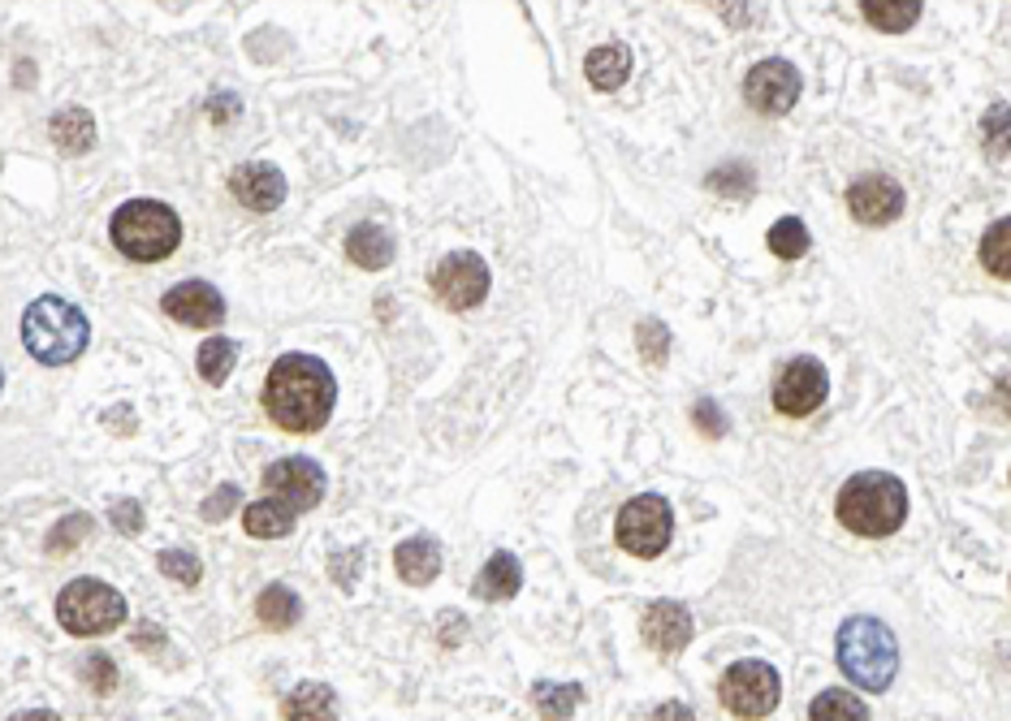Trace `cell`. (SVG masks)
Instances as JSON below:
<instances>
[{
    "instance_id": "obj_23",
    "label": "cell",
    "mask_w": 1011,
    "mask_h": 721,
    "mask_svg": "<svg viewBox=\"0 0 1011 721\" xmlns=\"http://www.w3.org/2000/svg\"><path fill=\"white\" fill-rule=\"evenodd\" d=\"M243 527H246V536L277 540V536H290V531H294V510L282 506L277 497H269V501H251V506L243 510Z\"/></svg>"
},
{
    "instance_id": "obj_20",
    "label": "cell",
    "mask_w": 1011,
    "mask_h": 721,
    "mask_svg": "<svg viewBox=\"0 0 1011 721\" xmlns=\"http://www.w3.org/2000/svg\"><path fill=\"white\" fill-rule=\"evenodd\" d=\"M584 74H588V82H593L597 91H618L623 82L631 79V52H627L623 43H606V48L588 52Z\"/></svg>"
},
{
    "instance_id": "obj_36",
    "label": "cell",
    "mask_w": 1011,
    "mask_h": 721,
    "mask_svg": "<svg viewBox=\"0 0 1011 721\" xmlns=\"http://www.w3.org/2000/svg\"><path fill=\"white\" fill-rule=\"evenodd\" d=\"M636 337H640V355H645V363H666V355H670V333H666V324L661 321H640V328H636Z\"/></svg>"
},
{
    "instance_id": "obj_31",
    "label": "cell",
    "mask_w": 1011,
    "mask_h": 721,
    "mask_svg": "<svg viewBox=\"0 0 1011 721\" xmlns=\"http://www.w3.org/2000/svg\"><path fill=\"white\" fill-rule=\"evenodd\" d=\"M705 186H709L714 195H722V200H752L757 177H752L748 164H722V169H714V173L705 177Z\"/></svg>"
},
{
    "instance_id": "obj_26",
    "label": "cell",
    "mask_w": 1011,
    "mask_h": 721,
    "mask_svg": "<svg viewBox=\"0 0 1011 721\" xmlns=\"http://www.w3.org/2000/svg\"><path fill=\"white\" fill-rule=\"evenodd\" d=\"M981 264H985V273H994L999 281H1011V216L994 221L981 234Z\"/></svg>"
},
{
    "instance_id": "obj_16",
    "label": "cell",
    "mask_w": 1011,
    "mask_h": 721,
    "mask_svg": "<svg viewBox=\"0 0 1011 721\" xmlns=\"http://www.w3.org/2000/svg\"><path fill=\"white\" fill-rule=\"evenodd\" d=\"M230 191L251 212H277L285 203V177L273 164H239L230 177Z\"/></svg>"
},
{
    "instance_id": "obj_10",
    "label": "cell",
    "mask_w": 1011,
    "mask_h": 721,
    "mask_svg": "<svg viewBox=\"0 0 1011 721\" xmlns=\"http://www.w3.org/2000/svg\"><path fill=\"white\" fill-rule=\"evenodd\" d=\"M433 294L442 298L449 312L481 307L488 294V264L476 251H449L442 264L433 268Z\"/></svg>"
},
{
    "instance_id": "obj_25",
    "label": "cell",
    "mask_w": 1011,
    "mask_h": 721,
    "mask_svg": "<svg viewBox=\"0 0 1011 721\" xmlns=\"http://www.w3.org/2000/svg\"><path fill=\"white\" fill-rule=\"evenodd\" d=\"M860 13H865L878 31L899 35V31H908V27L921 18V0H865Z\"/></svg>"
},
{
    "instance_id": "obj_4",
    "label": "cell",
    "mask_w": 1011,
    "mask_h": 721,
    "mask_svg": "<svg viewBox=\"0 0 1011 721\" xmlns=\"http://www.w3.org/2000/svg\"><path fill=\"white\" fill-rule=\"evenodd\" d=\"M835 652H839V670L873 695L887 691L899 674V643L887 622H878V618H848L839 627Z\"/></svg>"
},
{
    "instance_id": "obj_41",
    "label": "cell",
    "mask_w": 1011,
    "mask_h": 721,
    "mask_svg": "<svg viewBox=\"0 0 1011 721\" xmlns=\"http://www.w3.org/2000/svg\"><path fill=\"white\" fill-rule=\"evenodd\" d=\"M653 721H696V713H691L688 704H679V700H670V704H661L657 713H653Z\"/></svg>"
},
{
    "instance_id": "obj_33",
    "label": "cell",
    "mask_w": 1011,
    "mask_h": 721,
    "mask_svg": "<svg viewBox=\"0 0 1011 721\" xmlns=\"http://www.w3.org/2000/svg\"><path fill=\"white\" fill-rule=\"evenodd\" d=\"M87 536H91V519H87V515H65V519L48 531V554L61 558V554H70V549H74L79 540H87Z\"/></svg>"
},
{
    "instance_id": "obj_37",
    "label": "cell",
    "mask_w": 1011,
    "mask_h": 721,
    "mask_svg": "<svg viewBox=\"0 0 1011 721\" xmlns=\"http://www.w3.org/2000/svg\"><path fill=\"white\" fill-rule=\"evenodd\" d=\"M691 424H696V428H700L709 441H722V437L730 433V424H727V415H722V406H718V402H709V398L691 406Z\"/></svg>"
},
{
    "instance_id": "obj_38",
    "label": "cell",
    "mask_w": 1011,
    "mask_h": 721,
    "mask_svg": "<svg viewBox=\"0 0 1011 721\" xmlns=\"http://www.w3.org/2000/svg\"><path fill=\"white\" fill-rule=\"evenodd\" d=\"M239 501H243V492H239V488H234V484H225V488H221V492H212V497H208V501H203V510H200V515H203V519H208V522H221V519H225V515H230V510H234V506H239Z\"/></svg>"
},
{
    "instance_id": "obj_8",
    "label": "cell",
    "mask_w": 1011,
    "mask_h": 721,
    "mask_svg": "<svg viewBox=\"0 0 1011 721\" xmlns=\"http://www.w3.org/2000/svg\"><path fill=\"white\" fill-rule=\"evenodd\" d=\"M718 700L739 721H761L778 709L782 679H778V670L769 661H735L722 674V682H718Z\"/></svg>"
},
{
    "instance_id": "obj_32",
    "label": "cell",
    "mask_w": 1011,
    "mask_h": 721,
    "mask_svg": "<svg viewBox=\"0 0 1011 721\" xmlns=\"http://www.w3.org/2000/svg\"><path fill=\"white\" fill-rule=\"evenodd\" d=\"M532 700H536V709H540V718H545V721H567L570 713H575V704H579V687H558V682H536Z\"/></svg>"
},
{
    "instance_id": "obj_19",
    "label": "cell",
    "mask_w": 1011,
    "mask_h": 721,
    "mask_svg": "<svg viewBox=\"0 0 1011 721\" xmlns=\"http://www.w3.org/2000/svg\"><path fill=\"white\" fill-rule=\"evenodd\" d=\"M282 721H337V700L321 682H299L285 695Z\"/></svg>"
},
{
    "instance_id": "obj_18",
    "label": "cell",
    "mask_w": 1011,
    "mask_h": 721,
    "mask_svg": "<svg viewBox=\"0 0 1011 721\" xmlns=\"http://www.w3.org/2000/svg\"><path fill=\"white\" fill-rule=\"evenodd\" d=\"M524 583V566L515 554H493L476 575V597L481 601H510Z\"/></svg>"
},
{
    "instance_id": "obj_1",
    "label": "cell",
    "mask_w": 1011,
    "mask_h": 721,
    "mask_svg": "<svg viewBox=\"0 0 1011 721\" xmlns=\"http://www.w3.org/2000/svg\"><path fill=\"white\" fill-rule=\"evenodd\" d=\"M337 402V380L316 355H282L264 385V410L285 433H321Z\"/></svg>"
},
{
    "instance_id": "obj_42",
    "label": "cell",
    "mask_w": 1011,
    "mask_h": 721,
    "mask_svg": "<svg viewBox=\"0 0 1011 721\" xmlns=\"http://www.w3.org/2000/svg\"><path fill=\"white\" fill-rule=\"evenodd\" d=\"M718 13H722L727 22H748V18H757L761 9H718Z\"/></svg>"
},
{
    "instance_id": "obj_12",
    "label": "cell",
    "mask_w": 1011,
    "mask_h": 721,
    "mask_svg": "<svg viewBox=\"0 0 1011 721\" xmlns=\"http://www.w3.org/2000/svg\"><path fill=\"white\" fill-rule=\"evenodd\" d=\"M264 488H269L282 506H290V510L299 515V510L321 506L324 471L312 463V458H282V463H269V467H264Z\"/></svg>"
},
{
    "instance_id": "obj_13",
    "label": "cell",
    "mask_w": 1011,
    "mask_h": 721,
    "mask_svg": "<svg viewBox=\"0 0 1011 721\" xmlns=\"http://www.w3.org/2000/svg\"><path fill=\"white\" fill-rule=\"evenodd\" d=\"M848 212L860 225H890L903 212V186L887 173H869V177L851 182Z\"/></svg>"
},
{
    "instance_id": "obj_2",
    "label": "cell",
    "mask_w": 1011,
    "mask_h": 721,
    "mask_svg": "<svg viewBox=\"0 0 1011 721\" xmlns=\"http://www.w3.org/2000/svg\"><path fill=\"white\" fill-rule=\"evenodd\" d=\"M835 510L856 536H890L908 519V488L890 471H860L839 488Z\"/></svg>"
},
{
    "instance_id": "obj_28",
    "label": "cell",
    "mask_w": 1011,
    "mask_h": 721,
    "mask_svg": "<svg viewBox=\"0 0 1011 721\" xmlns=\"http://www.w3.org/2000/svg\"><path fill=\"white\" fill-rule=\"evenodd\" d=\"M809 721H869V709H865L860 695L835 687V691H821V695L812 700Z\"/></svg>"
},
{
    "instance_id": "obj_11",
    "label": "cell",
    "mask_w": 1011,
    "mask_h": 721,
    "mask_svg": "<svg viewBox=\"0 0 1011 721\" xmlns=\"http://www.w3.org/2000/svg\"><path fill=\"white\" fill-rule=\"evenodd\" d=\"M826 394H830L826 367L817 359H809V355H800V359H791L782 367V376L774 385V406L782 415H791V419H805V415H812L826 402Z\"/></svg>"
},
{
    "instance_id": "obj_3",
    "label": "cell",
    "mask_w": 1011,
    "mask_h": 721,
    "mask_svg": "<svg viewBox=\"0 0 1011 721\" xmlns=\"http://www.w3.org/2000/svg\"><path fill=\"white\" fill-rule=\"evenodd\" d=\"M22 342L31 351V359L43 363V367H65L74 363L87 351L91 342V324L82 316L74 303L57 298V294H43L27 307L22 316Z\"/></svg>"
},
{
    "instance_id": "obj_14",
    "label": "cell",
    "mask_w": 1011,
    "mask_h": 721,
    "mask_svg": "<svg viewBox=\"0 0 1011 721\" xmlns=\"http://www.w3.org/2000/svg\"><path fill=\"white\" fill-rule=\"evenodd\" d=\"M164 316L186 328H212V324L225 321V298L216 294V285L208 281H182L164 294Z\"/></svg>"
},
{
    "instance_id": "obj_21",
    "label": "cell",
    "mask_w": 1011,
    "mask_h": 721,
    "mask_svg": "<svg viewBox=\"0 0 1011 721\" xmlns=\"http://www.w3.org/2000/svg\"><path fill=\"white\" fill-rule=\"evenodd\" d=\"M346 255H351L360 268H367V273H381V268L394 260V238H390L381 225H355V230L346 234Z\"/></svg>"
},
{
    "instance_id": "obj_9",
    "label": "cell",
    "mask_w": 1011,
    "mask_h": 721,
    "mask_svg": "<svg viewBox=\"0 0 1011 721\" xmlns=\"http://www.w3.org/2000/svg\"><path fill=\"white\" fill-rule=\"evenodd\" d=\"M800 91H805V79H800V70L791 65V61H757L752 70H748V79H744V100H748V109L752 113H761V118H782V113H791L796 109V100H800Z\"/></svg>"
},
{
    "instance_id": "obj_40",
    "label": "cell",
    "mask_w": 1011,
    "mask_h": 721,
    "mask_svg": "<svg viewBox=\"0 0 1011 721\" xmlns=\"http://www.w3.org/2000/svg\"><path fill=\"white\" fill-rule=\"evenodd\" d=\"M990 402H994V406H999V410L1011 419V372H1003V376L994 380V394H990Z\"/></svg>"
},
{
    "instance_id": "obj_24",
    "label": "cell",
    "mask_w": 1011,
    "mask_h": 721,
    "mask_svg": "<svg viewBox=\"0 0 1011 721\" xmlns=\"http://www.w3.org/2000/svg\"><path fill=\"white\" fill-rule=\"evenodd\" d=\"M255 618H260L269 631H290V627L303 618V601H299L285 583H273V588H264V592H260V601H255Z\"/></svg>"
},
{
    "instance_id": "obj_15",
    "label": "cell",
    "mask_w": 1011,
    "mask_h": 721,
    "mask_svg": "<svg viewBox=\"0 0 1011 721\" xmlns=\"http://www.w3.org/2000/svg\"><path fill=\"white\" fill-rule=\"evenodd\" d=\"M640 631H645L648 648H657V652L675 657V652H684V648L691 643V636H696V622H691V613L679 601H653L645 609Z\"/></svg>"
},
{
    "instance_id": "obj_29",
    "label": "cell",
    "mask_w": 1011,
    "mask_h": 721,
    "mask_svg": "<svg viewBox=\"0 0 1011 721\" xmlns=\"http://www.w3.org/2000/svg\"><path fill=\"white\" fill-rule=\"evenodd\" d=\"M981 143L990 161H1011V104H994L981 118Z\"/></svg>"
},
{
    "instance_id": "obj_35",
    "label": "cell",
    "mask_w": 1011,
    "mask_h": 721,
    "mask_svg": "<svg viewBox=\"0 0 1011 721\" xmlns=\"http://www.w3.org/2000/svg\"><path fill=\"white\" fill-rule=\"evenodd\" d=\"M161 570L169 575V579H178V583H186V588H195L203 575V566L195 554H186V549H164L161 554Z\"/></svg>"
},
{
    "instance_id": "obj_6",
    "label": "cell",
    "mask_w": 1011,
    "mask_h": 721,
    "mask_svg": "<svg viewBox=\"0 0 1011 721\" xmlns=\"http://www.w3.org/2000/svg\"><path fill=\"white\" fill-rule=\"evenodd\" d=\"M57 618H61V627L70 636H104V631L122 627L125 597L118 588L100 583V579H74L57 597Z\"/></svg>"
},
{
    "instance_id": "obj_22",
    "label": "cell",
    "mask_w": 1011,
    "mask_h": 721,
    "mask_svg": "<svg viewBox=\"0 0 1011 721\" xmlns=\"http://www.w3.org/2000/svg\"><path fill=\"white\" fill-rule=\"evenodd\" d=\"M48 130H52V143L61 152H70V156H82V152L95 148V121H91L87 109H61Z\"/></svg>"
},
{
    "instance_id": "obj_17",
    "label": "cell",
    "mask_w": 1011,
    "mask_h": 721,
    "mask_svg": "<svg viewBox=\"0 0 1011 721\" xmlns=\"http://www.w3.org/2000/svg\"><path fill=\"white\" fill-rule=\"evenodd\" d=\"M394 570H398L403 583H415V588L433 583L442 575V549H437V540L433 536H411V540H403L394 549Z\"/></svg>"
},
{
    "instance_id": "obj_5",
    "label": "cell",
    "mask_w": 1011,
    "mask_h": 721,
    "mask_svg": "<svg viewBox=\"0 0 1011 721\" xmlns=\"http://www.w3.org/2000/svg\"><path fill=\"white\" fill-rule=\"evenodd\" d=\"M113 246L122 251L125 260L139 264H156L164 255L178 251L182 242V221L178 212L161 200H130L113 212Z\"/></svg>"
},
{
    "instance_id": "obj_27",
    "label": "cell",
    "mask_w": 1011,
    "mask_h": 721,
    "mask_svg": "<svg viewBox=\"0 0 1011 721\" xmlns=\"http://www.w3.org/2000/svg\"><path fill=\"white\" fill-rule=\"evenodd\" d=\"M195 363H200V376L208 385H225L230 372H234V363H239V346L230 337H208L200 346V355H195Z\"/></svg>"
},
{
    "instance_id": "obj_30",
    "label": "cell",
    "mask_w": 1011,
    "mask_h": 721,
    "mask_svg": "<svg viewBox=\"0 0 1011 721\" xmlns=\"http://www.w3.org/2000/svg\"><path fill=\"white\" fill-rule=\"evenodd\" d=\"M766 238H769V251H774L778 260H800V255L809 251V230H805V221H800V216H782V221H774Z\"/></svg>"
},
{
    "instance_id": "obj_43",
    "label": "cell",
    "mask_w": 1011,
    "mask_h": 721,
    "mask_svg": "<svg viewBox=\"0 0 1011 721\" xmlns=\"http://www.w3.org/2000/svg\"><path fill=\"white\" fill-rule=\"evenodd\" d=\"M13 721H61L57 713H43V709H31V713H18Z\"/></svg>"
},
{
    "instance_id": "obj_34",
    "label": "cell",
    "mask_w": 1011,
    "mask_h": 721,
    "mask_svg": "<svg viewBox=\"0 0 1011 721\" xmlns=\"http://www.w3.org/2000/svg\"><path fill=\"white\" fill-rule=\"evenodd\" d=\"M79 674L87 679V687H91L95 695H109V691L118 687V666H113V657H104V652H91V657H82Z\"/></svg>"
},
{
    "instance_id": "obj_39",
    "label": "cell",
    "mask_w": 1011,
    "mask_h": 721,
    "mask_svg": "<svg viewBox=\"0 0 1011 721\" xmlns=\"http://www.w3.org/2000/svg\"><path fill=\"white\" fill-rule=\"evenodd\" d=\"M113 527L125 531V536H134V531L143 527V506H139V501H130V497L118 501V506H113Z\"/></svg>"
},
{
    "instance_id": "obj_7",
    "label": "cell",
    "mask_w": 1011,
    "mask_h": 721,
    "mask_svg": "<svg viewBox=\"0 0 1011 721\" xmlns=\"http://www.w3.org/2000/svg\"><path fill=\"white\" fill-rule=\"evenodd\" d=\"M614 536H618V549H627L631 558H661L666 545H670V536H675V510H670V501L657 497V492L631 497L618 510Z\"/></svg>"
}]
</instances>
